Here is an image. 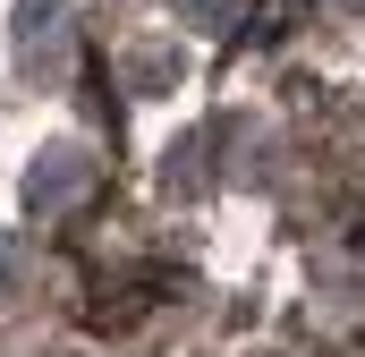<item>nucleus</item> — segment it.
<instances>
[{
    "mask_svg": "<svg viewBox=\"0 0 365 357\" xmlns=\"http://www.w3.org/2000/svg\"><path fill=\"white\" fill-rule=\"evenodd\" d=\"M187 9H195V17H204V26H221V0H187Z\"/></svg>",
    "mask_w": 365,
    "mask_h": 357,
    "instance_id": "nucleus-1",
    "label": "nucleus"
}]
</instances>
